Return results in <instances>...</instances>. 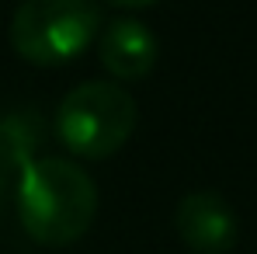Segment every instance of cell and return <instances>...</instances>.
Here are the masks:
<instances>
[{"instance_id":"277c9868","label":"cell","mask_w":257,"mask_h":254,"mask_svg":"<svg viewBox=\"0 0 257 254\" xmlns=\"http://www.w3.org/2000/svg\"><path fill=\"white\" fill-rule=\"evenodd\" d=\"M174 226H177V237L188 244V251H195V254L233 251L236 233H240L233 206L212 188L188 192L174 209Z\"/></svg>"},{"instance_id":"3957f363","label":"cell","mask_w":257,"mask_h":254,"mask_svg":"<svg viewBox=\"0 0 257 254\" xmlns=\"http://www.w3.org/2000/svg\"><path fill=\"white\" fill-rule=\"evenodd\" d=\"M97 0H21L11 18V45L32 66H66L101 35Z\"/></svg>"},{"instance_id":"7a4b0ae2","label":"cell","mask_w":257,"mask_h":254,"mask_svg":"<svg viewBox=\"0 0 257 254\" xmlns=\"http://www.w3.org/2000/svg\"><path fill=\"white\" fill-rule=\"evenodd\" d=\"M139 122L136 98L115 80H87L63 94L56 108L59 143L84 160H104L132 139Z\"/></svg>"},{"instance_id":"52a82bcc","label":"cell","mask_w":257,"mask_h":254,"mask_svg":"<svg viewBox=\"0 0 257 254\" xmlns=\"http://www.w3.org/2000/svg\"><path fill=\"white\" fill-rule=\"evenodd\" d=\"M104 4H111V7H118V11H139V7H150V4H157V0H104Z\"/></svg>"},{"instance_id":"5b68a950","label":"cell","mask_w":257,"mask_h":254,"mask_svg":"<svg viewBox=\"0 0 257 254\" xmlns=\"http://www.w3.org/2000/svg\"><path fill=\"white\" fill-rule=\"evenodd\" d=\"M97 56H101V66L118 84H132V80H143L153 73L160 45L139 18H115L111 25L101 28Z\"/></svg>"},{"instance_id":"6da1fadb","label":"cell","mask_w":257,"mask_h":254,"mask_svg":"<svg viewBox=\"0 0 257 254\" xmlns=\"http://www.w3.org/2000/svg\"><path fill=\"white\" fill-rule=\"evenodd\" d=\"M14 209L35 244L66 247L84 237L97 216V185L73 160L39 157L18 171Z\"/></svg>"},{"instance_id":"8992f818","label":"cell","mask_w":257,"mask_h":254,"mask_svg":"<svg viewBox=\"0 0 257 254\" xmlns=\"http://www.w3.org/2000/svg\"><path fill=\"white\" fill-rule=\"evenodd\" d=\"M39 146V119L28 112H11L0 119V171H21L35 160Z\"/></svg>"}]
</instances>
